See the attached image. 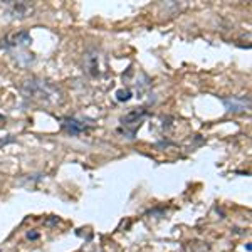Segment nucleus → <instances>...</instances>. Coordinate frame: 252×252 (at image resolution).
<instances>
[{
	"instance_id": "f257e3e1",
	"label": "nucleus",
	"mask_w": 252,
	"mask_h": 252,
	"mask_svg": "<svg viewBox=\"0 0 252 252\" xmlns=\"http://www.w3.org/2000/svg\"><path fill=\"white\" fill-rule=\"evenodd\" d=\"M22 93L27 99L40 101L44 104H56L59 103V91L52 84L40 79H27L22 84Z\"/></svg>"
},
{
	"instance_id": "f03ea898",
	"label": "nucleus",
	"mask_w": 252,
	"mask_h": 252,
	"mask_svg": "<svg viewBox=\"0 0 252 252\" xmlns=\"http://www.w3.org/2000/svg\"><path fill=\"white\" fill-rule=\"evenodd\" d=\"M84 67H86L88 74L93 76V78L101 76V52L96 47H89L84 52Z\"/></svg>"
},
{
	"instance_id": "7ed1b4c3",
	"label": "nucleus",
	"mask_w": 252,
	"mask_h": 252,
	"mask_svg": "<svg viewBox=\"0 0 252 252\" xmlns=\"http://www.w3.org/2000/svg\"><path fill=\"white\" fill-rule=\"evenodd\" d=\"M223 106L229 113H246L251 109V97L249 96H232L223 97Z\"/></svg>"
},
{
	"instance_id": "20e7f679",
	"label": "nucleus",
	"mask_w": 252,
	"mask_h": 252,
	"mask_svg": "<svg viewBox=\"0 0 252 252\" xmlns=\"http://www.w3.org/2000/svg\"><path fill=\"white\" fill-rule=\"evenodd\" d=\"M3 7H7V10H9V14H12L14 17H29V15L34 12V5L29 2H3Z\"/></svg>"
},
{
	"instance_id": "39448f33",
	"label": "nucleus",
	"mask_w": 252,
	"mask_h": 252,
	"mask_svg": "<svg viewBox=\"0 0 252 252\" xmlns=\"http://www.w3.org/2000/svg\"><path fill=\"white\" fill-rule=\"evenodd\" d=\"M31 42H32V37L29 32H26V31L12 32V34H9L3 39V44H5L7 47H17V49L29 46Z\"/></svg>"
},
{
	"instance_id": "423d86ee",
	"label": "nucleus",
	"mask_w": 252,
	"mask_h": 252,
	"mask_svg": "<svg viewBox=\"0 0 252 252\" xmlns=\"http://www.w3.org/2000/svg\"><path fill=\"white\" fill-rule=\"evenodd\" d=\"M63 121V128L66 129V131L69 133V135H79V133H83L84 129L88 128L84 123H81L79 120H76V118H64V120H61Z\"/></svg>"
},
{
	"instance_id": "0eeeda50",
	"label": "nucleus",
	"mask_w": 252,
	"mask_h": 252,
	"mask_svg": "<svg viewBox=\"0 0 252 252\" xmlns=\"http://www.w3.org/2000/svg\"><path fill=\"white\" fill-rule=\"evenodd\" d=\"M146 116V109L140 108V109H133V111H129L128 115H125L121 118V125L123 126H129V125H140V121L143 120Z\"/></svg>"
},
{
	"instance_id": "6e6552de",
	"label": "nucleus",
	"mask_w": 252,
	"mask_h": 252,
	"mask_svg": "<svg viewBox=\"0 0 252 252\" xmlns=\"http://www.w3.org/2000/svg\"><path fill=\"white\" fill-rule=\"evenodd\" d=\"M129 97H131V91L129 89H120V91H116L118 101H128Z\"/></svg>"
},
{
	"instance_id": "1a4fd4ad",
	"label": "nucleus",
	"mask_w": 252,
	"mask_h": 252,
	"mask_svg": "<svg viewBox=\"0 0 252 252\" xmlns=\"http://www.w3.org/2000/svg\"><path fill=\"white\" fill-rule=\"evenodd\" d=\"M14 141H15V138H14V136L0 138V146H5V145H9V143H14Z\"/></svg>"
},
{
	"instance_id": "9d476101",
	"label": "nucleus",
	"mask_w": 252,
	"mask_h": 252,
	"mask_svg": "<svg viewBox=\"0 0 252 252\" xmlns=\"http://www.w3.org/2000/svg\"><path fill=\"white\" fill-rule=\"evenodd\" d=\"M27 239H31V241H35V239H39V234L37 232H29V234H27Z\"/></svg>"
}]
</instances>
